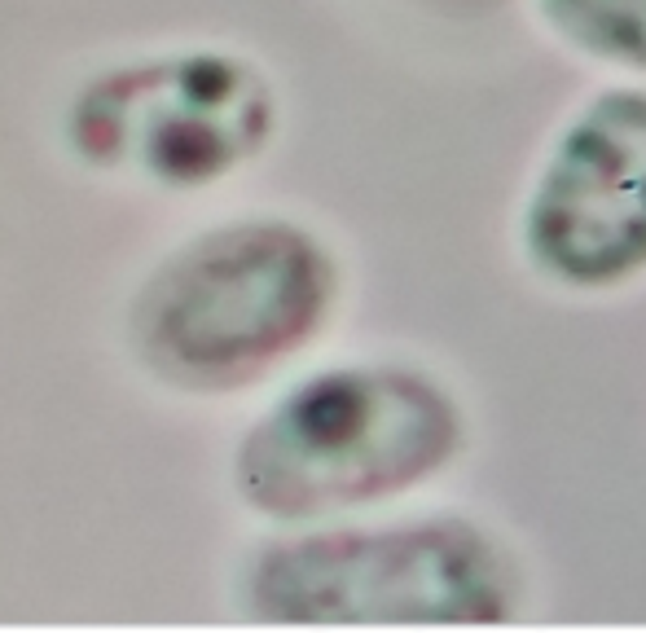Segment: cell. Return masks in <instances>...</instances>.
Listing matches in <instances>:
<instances>
[{
	"instance_id": "obj_3",
	"label": "cell",
	"mask_w": 646,
	"mask_h": 633,
	"mask_svg": "<svg viewBox=\"0 0 646 633\" xmlns=\"http://www.w3.org/2000/svg\"><path fill=\"white\" fill-rule=\"evenodd\" d=\"M269 625H506L519 616V559L462 515L317 528L269 541L242 576Z\"/></svg>"
},
{
	"instance_id": "obj_4",
	"label": "cell",
	"mask_w": 646,
	"mask_h": 633,
	"mask_svg": "<svg viewBox=\"0 0 646 633\" xmlns=\"http://www.w3.org/2000/svg\"><path fill=\"white\" fill-rule=\"evenodd\" d=\"M273 128L255 66L189 53L119 66L84 88L71 137L93 163L137 168L163 185H207L251 159Z\"/></svg>"
},
{
	"instance_id": "obj_5",
	"label": "cell",
	"mask_w": 646,
	"mask_h": 633,
	"mask_svg": "<svg viewBox=\"0 0 646 633\" xmlns=\"http://www.w3.org/2000/svg\"><path fill=\"white\" fill-rule=\"evenodd\" d=\"M523 247L572 291L646 273V88H611L572 119L528 198Z\"/></svg>"
},
{
	"instance_id": "obj_1",
	"label": "cell",
	"mask_w": 646,
	"mask_h": 633,
	"mask_svg": "<svg viewBox=\"0 0 646 633\" xmlns=\"http://www.w3.org/2000/svg\"><path fill=\"white\" fill-rule=\"evenodd\" d=\"M462 440V409L431 374L334 365L255 418L233 453V484L260 515L313 524L414 493L449 471Z\"/></svg>"
},
{
	"instance_id": "obj_6",
	"label": "cell",
	"mask_w": 646,
	"mask_h": 633,
	"mask_svg": "<svg viewBox=\"0 0 646 633\" xmlns=\"http://www.w3.org/2000/svg\"><path fill=\"white\" fill-rule=\"evenodd\" d=\"M563 40L646 71V0H541Z\"/></svg>"
},
{
	"instance_id": "obj_2",
	"label": "cell",
	"mask_w": 646,
	"mask_h": 633,
	"mask_svg": "<svg viewBox=\"0 0 646 633\" xmlns=\"http://www.w3.org/2000/svg\"><path fill=\"white\" fill-rule=\"evenodd\" d=\"M339 273L308 229L238 220L172 251L132 304V343L172 387L233 392L326 326Z\"/></svg>"
}]
</instances>
